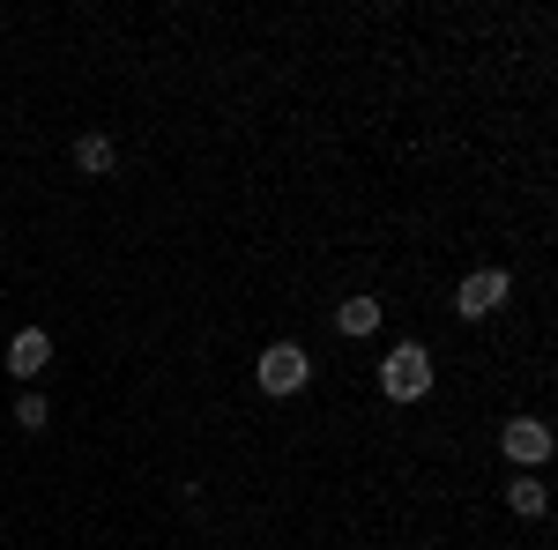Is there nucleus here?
Instances as JSON below:
<instances>
[{"instance_id": "nucleus-1", "label": "nucleus", "mask_w": 558, "mask_h": 550, "mask_svg": "<svg viewBox=\"0 0 558 550\" xmlns=\"http://www.w3.org/2000/svg\"><path fill=\"white\" fill-rule=\"evenodd\" d=\"M380 387L395 402H425L432 394V350L425 342H395V357H380Z\"/></svg>"}, {"instance_id": "nucleus-2", "label": "nucleus", "mask_w": 558, "mask_h": 550, "mask_svg": "<svg viewBox=\"0 0 558 550\" xmlns=\"http://www.w3.org/2000/svg\"><path fill=\"white\" fill-rule=\"evenodd\" d=\"M507 291H514V276H507V268H476L470 283L454 291V313H462V320H484V313H499V305H507Z\"/></svg>"}, {"instance_id": "nucleus-3", "label": "nucleus", "mask_w": 558, "mask_h": 550, "mask_svg": "<svg viewBox=\"0 0 558 550\" xmlns=\"http://www.w3.org/2000/svg\"><path fill=\"white\" fill-rule=\"evenodd\" d=\"M254 380L268 387V394H299V387H305V350H299V342H268L260 365H254Z\"/></svg>"}, {"instance_id": "nucleus-4", "label": "nucleus", "mask_w": 558, "mask_h": 550, "mask_svg": "<svg viewBox=\"0 0 558 550\" xmlns=\"http://www.w3.org/2000/svg\"><path fill=\"white\" fill-rule=\"evenodd\" d=\"M499 447H507V462H514V468H544V462H551V424L514 417L507 431H499Z\"/></svg>"}, {"instance_id": "nucleus-5", "label": "nucleus", "mask_w": 558, "mask_h": 550, "mask_svg": "<svg viewBox=\"0 0 558 550\" xmlns=\"http://www.w3.org/2000/svg\"><path fill=\"white\" fill-rule=\"evenodd\" d=\"M0 365H8L15 380H38L45 365H52V335H45V328H23V335L8 342V357H0Z\"/></svg>"}, {"instance_id": "nucleus-6", "label": "nucleus", "mask_w": 558, "mask_h": 550, "mask_svg": "<svg viewBox=\"0 0 558 550\" xmlns=\"http://www.w3.org/2000/svg\"><path fill=\"white\" fill-rule=\"evenodd\" d=\"M336 328H343V335H373V328H380V297H343V305H336Z\"/></svg>"}, {"instance_id": "nucleus-7", "label": "nucleus", "mask_w": 558, "mask_h": 550, "mask_svg": "<svg viewBox=\"0 0 558 550\" xmlns=\"http://www.w3.org/2000/svg\"><path fill=\"white\" fill-rule=\"evenodd\" d=\"M75 164H83L89 179H105V171L120 164V149H112V134H83V142H75Z\"/></svg>"}, {"instance_id": "nucleus-8", "label": "nucleus", "mask_w": 558, "mask_h": 550, "mask_svg": "<svg viewBox=\"0 0 558 550\" xmlns=\"http://www.w3.org/2000/svg\"><path fill=\"white\" fill-rule=\"evenodd\" d=\"M507 506H514L521 521H536L551 499H544V484H536V476H507Z\"/></svg>"}, {"instance_id": "nucleus-9", "label": "nucleus", "mask_w": 558, "mask_h": 550, "mask_svg": "<svg viewBox=\"0 0 558 550\" xmlns=\"http://www.w3.org/2000/svg\"><path fill=\"white\" fill-rule=\"evenodd\" d=\"M45 417H52V410H45V394L31 387V394L15 402V424H23V431H45Z\"/></svg>"}]
</instances>
